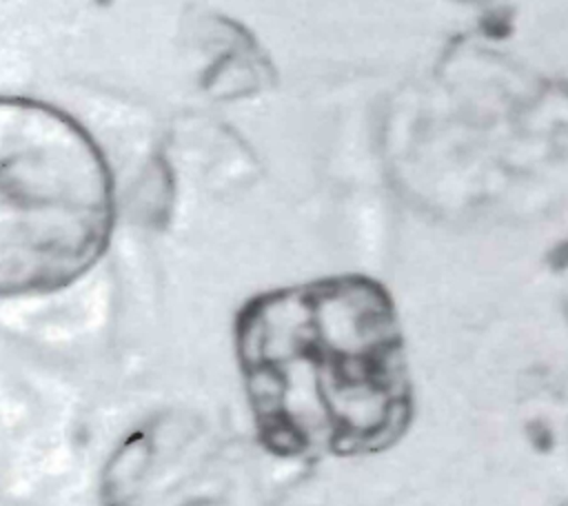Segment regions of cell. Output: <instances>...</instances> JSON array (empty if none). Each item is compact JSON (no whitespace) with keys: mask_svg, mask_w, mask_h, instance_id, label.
Here are the masks:
<instances>
[{"mask_svg":"<svg viewBox=\"0 0 568 506\" xmlns=\"http://www.w3.org/2000/svg\"><path fill=\"white\" fill-rule=\"evenodd\" d=\"M233 351L257 439L280 457L373 455L410 426L404 326L388 289L368 275L253 295L235 313Z\"/></svg>","mask_w":568,"mask_h":506,"instance_id":"1","label":"cell"},{"mask_svg":"<svg viewBox=\"0 0 568 506\" xmlns=\"http://www.w3.org/2000/svg\"><path fill=\"white\" fill-rule=\"evenodd\" d=\"M113 180L91 133L47 102H0V291L44 295L82 277L113 231Z\"/></svg>","mask_w":568,"mask_h":506,"instance_id":"2","label":"cell"},{"mask_svg":"<svg viewBox=\"0 0 568 506\" xmlns=\"http://www.w3.org/2000/svg\"><path fill=\"white\" fill-rule=\"evenodd\" d=\"M189 51L195 53L197 87L217 102H235L268 91L277 75L264 47L237 20L195 11L184 22Z\"/></svg>","mask_w":568,"mask_h":506,"instance_id":"3","label":"cell"},{"mask_svg":"<svg viewBox=\"0 0 568 506\" xmlns=\"http://www.w3.org/2000/svg\"><path fill=\"white\" fill-rule=\"evenodd\" d=\"M464 2H490V0H464Z\"/></svg>","mask_w":568,"mask_h":506,"instance_id":"4","label":"cell"}]
</instances>
